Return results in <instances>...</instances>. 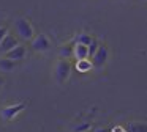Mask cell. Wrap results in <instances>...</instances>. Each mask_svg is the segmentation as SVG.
I'll return each instance as SVG.
<instances>
[{"mask_svg": "<svg viewBox=\"0 0 147 132\" xmlns=\"http://www.w3.org/2000/svg\"><path fill=\"white\" fill-rule=\"evenodd\" d=\"M14 28H16V35L22 41H32L35 38V31L33 27L30 25V22L24 17H19L14 21Z\"/></svg>", "mask_w": 147, "mask_h": 132, "instance_id": "cell-1", "label": "cell"}, {"mask_svg": "<svg viewBox=\"0 0 147 132\" xmlns=\"http://www.w3.org/2000/svg\"><path fill=\"white\" fill-rule=\"evenodd\" d=\"M30 47H32L35 52H48V50L51 49V41H49V38L46 36L45 33H40L32 39Z\"/></svg>", "mask_w": 147, "mask_h": 132, "instance_id": "cell-2", "label": "cell"}, {"mask_svg": "<svg viewBox=\"0 0 147 132\" xmlns=\"http://www.w3.org/2000/svg\"><path fill=\"white\" fill-rule=\"evenodd\" d=\"M70 71H71V66L67 58H62L60 61H57V65H55V77H57L59 83H63L70 77Z\"/></svg>", "mask_w": 147, "mask_h": 132, "instance_id": "cell-3", "label": "cell"}, {"mask_svg": "<svg viewBox=\"0 0 147 132\" xmlns=\"http://www.w3.org/2000/svg\"><path fill=\"white\" fill-rule=\"evenodd\" d=\"M24 109H26V104L24 102H18V104H13V105L3 107V109L0 110V118L5 119V121H11V119H13L19 112H22Z\"/></svg>", "mask_w": 147, "mask_h": 132, "instance_id": "cell-4", "label": "cell"}, {"mask_svg": "<svg viewBox=\"0 0 147 132\" xmlns=\"http://www.w3.org/2000/svg\"><path fill=\"white\" fill-rule=\"evenodd\" d=\"M108 57H109V52H108V47L106 46H101L100 44L98 50L95 52V55L92 57V63H93V68H103L108 61Z\"/></svg>", "mask_w": 147, "mask_h": 132, "instance_id": "cell-5", "label": "cell"}, {"mask_svg": "<svg viewBox=\"0 0 147 132\" xmlns=\"http://www.w3.org/2000/svg\"><path fill=\"white\" fill-rule=\"evenodd\" d=\"M16 46H19V38L11 35V33H8L7 36L2 39V43H0V55H5L7 52L13 50Z\"/></svg>", "mask_w": 147, "mask_h": 132, "instance_id": "cell-6", "label": "cell"}, {"mask_svg": "<svg viewBox=\"0 0 147 132\" xmlns=\"http://www.w3.org/2000/svg\"><path fill=\"white\" fill-rule=\"evenodd\" d=\"M5 57L14 60V61H19V60H22L24 57H26V46H24V44H19V46H16L13 50L5 53Z\"/></svg>", "mask_w": 147, "mask_h": 132, "instance_id": "cell-7", "label": "cell"}, {"mask_svg": "<svg viewBox=\"0 0 147 132\" xmlns=\"http://www.w3.org/2000/svg\"><path fill=\"white\" fill-rule=\"evenodd\" d=\"M74 57H76V60L89 58V46L76 43V44H74Z\"/></svg>", "mask_w": 147, "mask_h": 132, "instance_id": "cell-8", "label": "cell"}, {"mask_svg": "<svg viewBox=\"0 0 147 132\" xmlns=\"http://www.w3.org/2000/svg\"><path fill=\"white\" fill-rule=\"evenodd\" d=\"M16 68V61L11 58H7V57H2L0 58V71H5V72H10Z\"/></svg>", "mask_w": 147, "mask_h": 132, "instance_id": "cell-9", "label": "cell"}, {"mask_svg": "<svg viewBox=\"0 0 147 132\" xmlns=\"http://www.w3.org/2000/svg\"><path fill=\"white\" fill-rule=\"evenodd\" d=\"M92 68H93V63H92V60L89 61V58L78 60V61H76V69H78L79 72H82V74H86V72H89Z\"/></svg>", "mask_w": 147, "mask_h": 132, "instance_id": "cell-10", "label": "cell"}, {"mask_svg": "<svg viewBox=\"0 0 147 132\" xmlns=\"http://www.w3.org/2000/svg\"><path fill=\"white\" fill-rule=\"evenodd\" d=\"M60 57L62 58H70V57L74 55V46H71V44H67V46H62L60 47Z\"/></svg>", "mask_w": 147, "mask_h": 132, "instance_id": "cell-11", "label": "cell"}, {"mask_svg": "<svg viewBox=\"0 0 147 132\" xmlns=\"http://www.w3.org/2000/svg\"><path fill=\"white\" fill-rule=\"evenodd\" d=\"M128 132H147V124H142V123H130L128 124Z\"/></svg>", "mask_w": 147, "mask_h": 132, "instance_id": "cell-12", "label": "cell"}, {"mask_svg": "<svg viewBox=\"0 0 147 132\" xmlns=\"http://www.w3.org/2000/svg\"><path fill=\"white\" fill-rule=\"evenodd\" d=\"M92 41H93V38L90 36V35L81 33V35H78V36H76V39H74V44L79 43V44H86V46H90V43H92Z\"/></svg>", "mask_w": 147, "mask_h": 132, "instance_id": "cell-13", "label": "cell"}, {"mask_svg": "<svg viewBox=\"0 0 147 132\" xmlns=\"http://www.w3.org/2000/svg\"><path fill=\"white\" fill-rule=\"evenodd\" d=\"M98 47H100V43L93 38V41L90 43V46H89V58H92V57L95 55V52L98 50Z\"/></svg>", "mask_w": 147, "mask_h": 132, "instance_id": "cell-14", "label": "cell"}, {"mask_svg": "<svg viewBox=\"0 0 147 132\" xmlns=\"http://www.w3.org/2000/svg\"><path fill=\"white\" fill-rule=\"evenodd\" d=\"M86 131H90V124H87V123H82V124H78L73 127V132H86Z\"/></svg>", "mask_w": 147, "mask_h": 132, "instance_id": "cell-15", "label": "cell"}, {"mask_svg": "<svg viewBox=\"0 0 147 132\" xmlns=\"http://www.w3.org/2000/svg\"><path fill=\"white\" fill-rule=\"evenodd\" d=\"M7 35H8V27H5V25L0 27V43H2V39H3Z\"/></svg>", "mask_w": 147, "mask_h": 132, "instance_id": "cell-16", "label": "cell"}, {"mask_svg": "<svg viewBox=\"0 0 147 132\" xmlns=\"http://www.w3.org/2000/svg\"><path fill=\"white\" fill-rule=\"evenodd\" d=\"M3 83H5L3 77H0V90H2V87H3Z\"/></svg>", "mask_w": 147, "mask_h": 132, "instance_id": "cell-17", "label": "cell"}, {"mask_svg": "<svg viewBox=\"0 0 147 132\" xmlns=\"http://www.w3.org/2000/svg\"><path fill=\"white\" fill-rule=\"evenodd\" d=\"M95 132H106V131H105V129H96Z\"/></svg>", "mask_w": 147, "mask_h": 132, "instance_id": "cell-18", "label": "cell"}, {"mask_svg": "<svg viewBox=\"0 0 147 132\" xmlns=\"http://www.w3.org/2000/svg\"><path fill=\"white\" fill-rule=\"evenodd\" d=\"M141 2H146V0H141Z\"/></svg>", "mask_w": 147, "mask_h": 132, "instance_id": "cell-19", "label": "cell"}, {"mask_svg": "<svg viewBox=\"0 0 147 132\" xmlns=\"http://www.w3.org/2000/svg\"><path fill=\"white\" fill-rule=\"evenodd\" d=\"M86 132H90V131H86Z\"/></svg>", "mask_w": 147, "mask_h": 132, "instance_id": "cell-20", "label": "cell"}]
</instances>
